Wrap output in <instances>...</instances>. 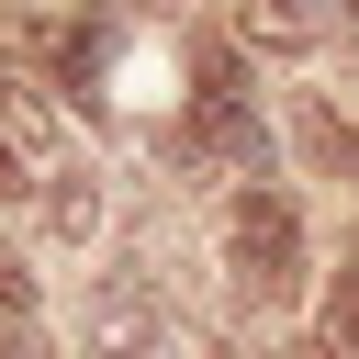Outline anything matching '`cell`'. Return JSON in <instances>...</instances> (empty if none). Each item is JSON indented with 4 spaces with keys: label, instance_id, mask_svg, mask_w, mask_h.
I'll use <instances>...</instances> for the list:
<instances>
[{
    "label": "cell",
    "instance_id": "5b68a950",
    "mask_svg": "<svg viewBox=\"0 0 359 359\" xmlns=\"http://www.w3.org/2000/svg\"><path fill=\"white\" fill-rule=\"evenodd\" d=\"M325 22H337L325 0H247V34H258V45H280V56H292V45H314Z\"/></svg>",
    "mask_w": 359,
    "mask_h": 359
},
{
    "label": "cell",
    "instance_id": "ba28073f",
    "mask_svg": "<svg viewBox=\"0 0 359 359\" xmlns=\"http://www.w3.org/2000/svg\"><path fill=\"white\" fill-rule=\"evenodd\" d=\"M0 303H11V314H22V303H34V280H22V269H11V258H0Z\"/></svg>",
    "mask_w": 359,
    "mask_h": 359
},
{
    "label": "cell",
    "instance_id": "6da1fadb",
    "mask_svg": "<svg viewBox=\"0 0 359 359\" xmlns=\"http://www.w3.org/2000/svg\"><path fill=\"white\" fill-rule=\"evenodd\" d=\"M224 258H236V280H247L258 303H292V292H303V213H292L280 191H247V202L224 213Z\"/></svg>",
    "mask_w": 359,
    "mask_h": 359
},
{
    "label": "cell",
    "instance_id": "52a82bcc",
    "mask_svg": "<svg viewBox=\"0 0 359 359\" xmlns=\"http://www.w3.org/2000/svg\"><path fill=\"white\" fill-rule=\"evenodd\" d=\"M0 135H22V146H45V101H34L22 79H0Z\"/></svg>",
    "mask_w": 359,
    "mask_h": 359
},
{
    "label": "cell",
    "instance_id": "8992f818",
    "mask_svg": "<svg viewBox=\"0 0 359 359\" xmlns=\"http://www.w3.org/2000/svg\"><path fill=\"white\" fill-rule=\"evenodd\" d=\"M325 348L337 359H359V258L337 269V292H325Z\"/></svg>",
    "mask_w": 359,
    "mask_h": 359
},
{
    "label": "cell",
    "instance_id": "7a4b0ae2",
    "mask_svg": "<svg viewBox=\"0 0 359 359\" xmlns=\"http://www.w3.org/2000/svg\"><path fill=\"white\" fill-rule=\"evenodd\" d=\"M90 359H180V337H168V314L135 269H112L90 292Z\"/></svg>",
    "mask_w": 359,
    "mask_h": 359
},
{
    "label": "cell",
    "instance_id": "277c9868",
    "mask_svg": "<svg viewBox=\"0 0 359 359\" xmlns=\"http://www.w3.org/2000/svg\"><path fill=\"white\" fill-rule=\"evenodd\" d=\"M45 224H56L67 247H90V224H101V180H90V168H56V180H45Z\"/></svg>",
    "mask_w": 359,
    "mask_h": 359
},
{
    "label": "cell",
    "instance_id": "9c48e42d",
    "mask_svg": "<svg viewBox=\"0 0 359 359\" xmlns=\"http://www.w3.org/2000/svg\"><path fill=\"white\" fill-rule=\"evenodd\" d=\"M0 359H56V348H45V337H34V325H22V337H11V348H0Z\"/></svg>",
    "mask_w": 359,
    "mask_h": 359
},
{
    "label": "cell",
    "instance_id": "30bf717a",
    "mask_svg": "<svg viewBox=\"0 0 359 359\" xmlns=\"http://www.w3.org/2000/svg\"><path fill=\"white\" fill-rule=\"evenodd\" d=\"M11 191H22V157H11V146H0V202H11Z\"/></svg>",
    "mask_w": 359,
    "mask_h": 359
},
{
    "label": "cell",
    "instance_id": "3957f363",
    "mask_svg": "<svg viewBox=\"0 0 359 359\" xmlns=\"http://www.w3.org/2000/svg\"><path fill=\"white\" fill-rule=\"evenodd\" d=\"M180 146H191V157H224V168H269V123H258L247 101H191Z\"/></svg>",
    "mask_w": 359,
    "mask_h": 359
}]
</instances>
